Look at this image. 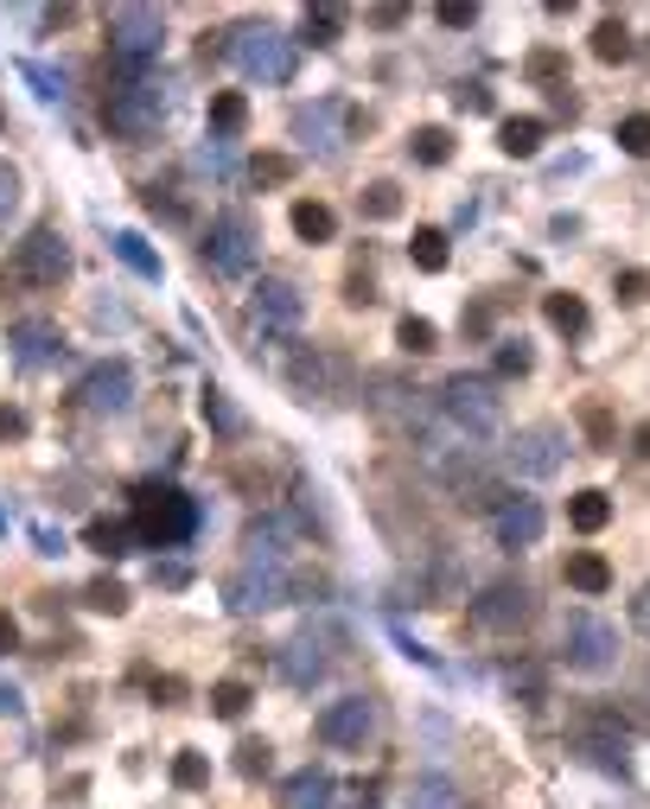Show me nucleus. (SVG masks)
Returning <instances> with one entry per match:
<instances>
[{
    "label": "nucleus",
    "instance_id": "1",
    "mask_svg": "<svg viewBox=\"0 0 650 809\" xmlns=\"http://www.w3.org/2000/svg\"><path fill=\"white\" fill-rule=\"evenodd\" d=\"M134 535L147 549H179L198 535V498H185L173 484H134Z\"/></svg>",
    "mask_w": 650,
    "mask_h": 809
},
{
    "label": "nucleus",
    "instance_id": "2",
    "mask_svg": "<svg viewBox=\"0 0 650 809\" xmlns=\"http://www.w3.org/2000/svg\"><path fill=\"white\" fill-rule=\"evenodd\" d=\"M441 421L460 433V440L478 447V440L497 433V421H504V396H497V382L492 377H466V370H460V377H446L441 382Z\"/></svg>",
    "mask_w": 650,
    "mask_h": 809
},
{
    "label": "nucleus",
    "instance_id": "3",
    "mask_svg": "<svg viewBox=\"0 0 650 809\" xmlns=\"http://www.w3.org/2000/svg\"><path fill=\"white\" fill-rule=\"evenodd\" d=\"M159 115H166V90H159L154 71H141V76L122 71V83L103 96V127L122 134V141H147L159 127Z\"/></svg>",
    "mask_w": 650,
    "mask_h": 809
},
{
    "label": "nucleus",
    "instance_id": "4",
    "mask_svg": "<svg viewBox=\"0 0 650 809\" xmlns=\"http://www.w3.org/2000/svg\"><path fill=\"white\" fill-rule=\"evenodd\" d=\"M561 657H568L574 676H612L619 669V625H606L599 612H568Z\"/></svg>",
    "mask_w": 650,
    "mask_h": 809
},
{
    "label": "nucleus",
    "instance_id": "5",
    "mask_svg": "<svg viewBox=\"0 0 650 809\" xmlns=\"http://www.w3.org/2000/svg\"><path fill=\"white\" fill-rule=\"evenodd\" d=\"M159 45H166V20H159L154 7H115L109 13V51H115V64L128 76L154 71Z\"/></svg>",
    "mask_w": 650,
    "mask_h": 809
},
{
    "label": "nucleus",
    "instance_id": "6",
    "mask_svg": "<svg viewBox=\"0 0 650 809\" xmlns=\"http://www.w3.org/2000/svg\"><path fill=\"white\" fill-rule=\"evenodd\" d=\"M256 255H261V229L249 211H217L205 229V262L217 268L224 280H243L249 268H256Z\"/></svg>",
    "mask_w": 650,
    "mask_h": 809
},
{
    "label": "nucleus",
    "instance_id": "7",
    "mask_svg": "<svg viewBox=\"0 0 650 809\" xmlns=\"http://www.w3.org/2000/svg\"><path fill=\"white\" fill-rule=\"evenodd\" d=\"M230 58H236V71L256 76V83H287L293 64H300L293 39L275 32V25H243V32H230Z\"/></svg>",
    "mask_w": 650,
    "mask_h": 809
},
{
    "label": "nucleus",
    "instance_id": "8",
    "mask_svg": "<svg viewBox=\"0 0 650 809\" xmlns=\"http://www.w3.org/2000/svg\"><path fill=\"white\" fill-rule=\"evenodd\" d=\"M293 600V581L287 567H261V561H243L230 581H224V606L230 612H268V606H287Z\"/></svg>",
    "mask_w": 650,
    "mask_h": 809
},
{
    "label": "nucleus",
    "instance_id": "9",
    "mask_svg": "<svg viewBox=\"0 0 650 809\" xmlns=\"http://www.w3.org/2000/svg\"><path fill=\"white\" fill-rule=\"evenodd\" d=\"M504 465L517 472V479H555L561 465H568V433L561 428H523L517 440H510V453H504Z\"/></svg>",
    "mask_w": 650,
    "mask_h": 809
},
{
    "label": "nucleus",
    "instance_id": "10",
    "mask_svg": "<svg viewBox=\"0 0 650 809\" xmlns=\"http://www.w3.org/2000/svg\"><path fill=\"white\" fill-rule=\"evenodd\" d=\"M472 618H478L485 632L510 637V632H523V625L536 618V593H529L523 581H492L478 600H472Z\"/></svg>",
    "mask_w": 650,
    "mask_h": 809
},
{
    "label": "nucleus",
    "instance_id": "11",
    "mask_svg": "<svg viewBox=\"0 0 650 809\" xmlns=\"http://www.w3.org/2000/svg\"><path fill=\"white\" fill-rule=\"evenodd\" d=\"M376 734V702L370 695H344L319 714V739L339 746V752H364V739Z\"/></svg>",
    "mask_w": 650,
    "mask_h": 809
},
{
    "label": "nucleus",
    "instance_id": "12",
    "mask_svg": "<svg viewBox=\"0 0 650 809\" xmlns=\"http://www.w3.org/2000/svg\"><path fill=\"white\" fill-rule=\"evenodd\" d=\"M287 382H293L300 402H312V396H344L351 389V363L339 351H300L287 363Z\"/></svg>",
    "mask_w": 650,
    "mask_h": 809
},
{
    "label": "nucleus",
    "instance_id": "13",
    "mask_svg": "<svg viewBox=\"0 0 650 809\" xmlns=\"http://www.w3.org/2000/svg\"><path fill=\"white\" fill-rule=\"evenodd\" d=\"M13 268H20V280H32V287H58V280L71 275V243H64L58 229H32L27 243H20V255H13Z\"/></svg>",
    "mask_w": 650,
    "mask_h": 809
},
{
    "label": "nucleus",
    "instance_id": "14",
    "mask_svg": "<svg viewBox=\"0 0 650 809\" xmlns=\"http://www.w3.org/2000/svg\"><path fill=\"white\" fill-rule=\"evenodd\" d=\"M78 396H83L90 414H122V408L134 402V363H128V357H103V363L83 377Z\"/></svg>",
    "mask_w": 650,
    "mask_h": 809
},
{
    "label": "nucleus",
    "instance_id": "15",
    "mask_svg": "<svg viewBox=\"0 0 650 809\" xmlns=\"http://www.w3.org/2000/svg\"><path fill=\"white\" fill-rule=\"evenodd\" d=\"M492 530H497V549H536L548 530V516L536 498H504V504L492 510Z\"/></svg>",
    "mask_w": 650,
    "mask_h": 809
},
{
    "label": "nucleus",
    "instance_id": "16",
    "mask_svg": "<svg viewBox=\"0 0 650 809\" xmlns=\"http://www.w3.org/2000/svg\"><path fill=\"white\" fill-rule=\"evenodd\" d=\"M7 345H13V357H20L27 370H58V363H64V338H58V326H45V319L7 326Z\"/></svg>",
    "mask_w": 650,
    "mask_h": 809
},
{
    "label": "nucleus",
    "instance_id": "17",
    "mask_svg": "<svg viewBox=\"0 0 650 809\" xmlns=\"http://www.w3.org/2000/svg\"><path fill=\"white\" fill-rule=\"evenodd\" d=\"M300 313H307V300H300V287L293 280H261L256 287V326L261 331H293L300 326Z\"/></svg>",
    "mask_w": 650,
    "mask_h": 809
},
{
    "label": "nucleus",
    "instance_id": "18",
    "mask_svg": "<svg viewBox=\"0 0 650 809\" xmlns=\"http://www.w3.org/2000/svg\"><path fill=\"white\" fill-rule=\"evenodd\" d=\"M326 669H332V657H326V651L312 644V632H307V637H293V644H281V676H287L293 688H312L319 676H326Z\"/></svg>",
    "mask_w": 650,
    "mask_h": 809
},
{
    "label": "nucleus",
    "instance_id": "19",
    "mask_svg": "<svg viewBox=\"0 0 650 809\" xmlns=\"http://www.w3.org/2000/svg\"><path fill=\"white\" fill-rule=\"evenodd\" d=\"M332 771H319V765H307V771H293L281 785V809H332Z\"/></svg>",
    "mask_w": 650,
    "mask_h": 809
},
{
    "label": "nucleus",
    "instance_id": "20",
    "mask_svg": "<svg viewBox=\"0 0 650 809\" xmlns=\"http://www.w3.org/2000/svg\"><path fill=\"white\" fill-rule=\"evenodd\" d=\"M83 542H90L103 561H122V555H134L141 535H134V523H122V516H96V523L83 530Z\"/></svg>",
    "mask_w": 650,
    "mask_h": 809
},
{
    "label": "nucleus",
    "instance_id": "21",
    "mask_svg": "<svg viewBox=\"0 0 650 809\" xmlns=\"http://www.w3.org/2000/svg\"><path fill=\"white\" fill-rule=\"evenodd\" d=\"M568 586L574 593H587V600H599V593L612 586V561L594 555V549H574L568 555Z\"/></svg>",
    "mask_w": 650,
    "mask_h": 809
},
{
    "label": "nucleus",
    "instance_id": "22",
    "mask_svg": "<svg viewBox=\"0 0 650 809\" xmlns=\"http://www.w3.org/2000/svg\"><path fill=\"white\" fill-rule=\"evenodd\" d=\"M198 408H205V421H210V433H224V440H243L249 433V421H243V408L217 389V382H205V396H198Z\"/></svg>",
    "mask_w": 650,
    "mask_h": 809
},
{
    "label": "nucleus",
    "instance_id": "23",
    "mask_svg": "<svg viewBox=\"0 0 650 809\" xmlns=\"http://www.w3.org/2000/svg\"><path fill=\"white\" fill-rule=\"evenodd\" d=\"M543 134L548 127L536 122V115H504V122H497V147L510 153V160H529V153L543 147Z\"/></svg>",
    "mask_w": 650,
    "mask_h": 809
},
{
    "label": "nucleus",
    "instance_id": "24",
    "mask_svg": "<svg viewBox=\"0 0 650 809\" xmlns=\"http://www.w3.org/2000/svg\"><path fill=\"white\" fill-rule=\"evenodd\" d=\"M293 236H300V243H332V236H339V217H332V204L300 198V204H293Z\"/></svg>",
    "mask_w": 650,
    "mask_h": 809
},
{
    "label": "nucleus",
    "instance_id": "25",
    "mask_svg": "<svg viewBox=\"0 0 650 809\" xmlns=\"http://www.w3.org/2000/svg\"><path fill=\"white\" fill-rule=\"evenodd\" d=\"M568 523L580 535H599L606 523H612V498H606V491H574V498H568Z\"/></svg>",
    "mask_w": 650,
    "mask_h": 809
},
{
    "label": "nucleus",
    "instance_id": "26",
    "mask_svg": "<svg viewBox=\"0 0 650 809\" xmlns=\"http://www.w3.org/2000/svg\"><path fill=\"white\" fill-rule=\"evenodd\" d=\"M243 127H249V102H243V90H217V96H210V134L230 141V134H243Z\"/></svg>",
    "mask_w": 650,
    "mask_h": 809
},
{
    "label": "nucleus",
    "instance_id": "27",
    "mask_svg": "<svg viewBox=\"0 0 650 809\" xmlns=\"http://www.w3.org/2000/svg\"><path fill=\"white\" fill-rule=\"evenodd\" d=\"M109 249L122 255L141 280H159V255L147 249V236H141V229H115V236H109Z\"/></svg>",
    "mask_w": 650,
    "mask_h": 809
},
{
    "label": "nucleus",
    "instance_id": "28",
    "mask_svg": "<svg viewBox=\"0 0 650 809\" xmlns=\"http://www.w3.org/2000/svg\"><path fill=\"white\" fill-rule=\"evenodd\" d=\"M543 313H548V326L568 331V338H580V331H587V300H580V294H548Z\"/></svg>",
    "mask_w": 650,
    "mask_h": 809
},
{
    "label": "nucleus",
    "instance_id": "29",
    "mask_svg": "<svg viewBox=\"0 0 650 809\" xmlns=\"http://www.w3.org/2000/svg\"><path fill=\"white\" fill-rule=\"evenodd\" d=\"M594 58H599V64H625V58H631V25H625V20H599L594 25Z\"/></svg>",
    "mask_w": 650,
    "mask_h": 809
},
{
    "label": "nucleus",
    "instance_id": "30",
    "mask_svg": "<svg viewBox=\"0 0 650 809\" xmlns=\"http://www.w3.org/2000/svg\"><path fill=\"white\" fill-rule=\"evenodd\" d=\"M332 122H339V102H312V109H300V115H293V127H300V134H319V153H339Z\"/></svg>",
    "mask_w": 650,
    "mask_h": 809
},
{
    "label": "nucleus",
    "instance_id": "31",
    "mask_svg": "<svg viewBox=\"0 0 650 809\" xmlns=\"http://www.w3.org/2000/svg\"><path fill=\"white\" fill-rule=\"evenodd\" d=\"M409 262H415L421 275H441V268H446V229H415Z\"/></svg>",
    "mask_w": 650,
    "mask_h": 809
},
{
    "label": "nucleus",
    "instance_id": "32",
    "mask_svg": "<svg viewBox=\"0 0 650 809\" xmlns=\"http://www.w3.org/2000/svg\"><path fill=\"white\" fill-rule=\"evenodd\" d=\"M249 702H256V695H249V683H236V676H224V683L210 688V714H217V720H243Z\"/></svg>",
    "mask_w": 650,
    "mask_h": 809
},
{
    "label": "nucleus",
    "instance_id": "33",
    "mask_svg": "<svg viewBox=\"0 0 650 809\" xmlns=\"http://www.w3.org/2000/svg\"><path fill=\"white\" fill-rule=\"evenodd\" d=\"M409 153H415L421 166H446V160H453V134H446V127H415Z\"/></svg>",
    "mask_w": 650,
    "mask_h": 809
},
{
    "label": "nucleus",
    "instance_id": "34",
    "mask_svg": "<svg viewBox=\"0 0 650 809\" xmlns=\"http://www.w3.org/2000/svg\"><path fill=\"white\" fill-rule=\"evenodd\" d=\"M395 345H402L409 357H427L434 345H441V331H434V319H415V313H409V319L395 326Z\"/></svg>",
    "mask_w": 650,
    "mask_h": 809
},
{
    "label": "nucleus",
    "instance_id": "35",
    "mask_svg": "<svg viewBox=\"0 0 650 809\" xmlns=\"http://www.w3.org/2000/svg\"><path fill=\"white\" fill-rule=\"evenodd\" d=\"M453 803H460L453 778H441V771H421L415 778V809H453Z\"/></svg>",
    "mask_w": 650,
    "mask_h": 809
},
{
    "label": "nucleus",
    "instance_id": "36",
    "mask_svg": "<svg viewBox=\"0 0 650 809\" xmlns=\"http://www.w3.org/2000/svg\"><path fill=\"white\" fill-rule=\"evenodd\" d=\"M523 71L536 76V83H548V90H561V83H568V58H561L555 45H543V51H529V64H523Z\"/></svg>",
    "mask_w": 650,
    "mask_h": 809
},
{
    "label": "nucleus",
    "instance_id": "37",
    "mask_svg": "<svg viewBox=\"0 0 650 809\" xmlns=\"http://www.w3.org/2000/svg\"><path fill=\"white\" fill-rule=\"evenodd\" d=\"M83 600H90V612L122 618V612H128V586H122V581H90V586H83Z\"/></svg>",
    "mask_w": 650,
    "mask_h": 809
},
{
    "label": "nucleus",
    "instance_id": "38",
    "mask_svg": "<svg viewBox=\"0 0 650 809\" xmlns=\"http://www.w3.org/2000/svg\"><path fill=\"white\" fill-rule=\"evenodd\" d=\"M287 178H293V160H287V153H256V160H249V185H261V192H268V185H287Z\"/></svg>",
    "mask_w": 650,
    "mask_h": 809
},
{
    "label": "nucleus",
    "instance_id": "39",
    "mask_svg": "<svg viewBox=\"0 0 650 809\" xmlns=\"http://www.w3.org/2000/svg\"><path fill=\"white\" fill-rule=\"evenodd\" d=\"M339 32H344L339 7H307V39L312 45H339Z\"/></svg>",
    "mask_w": 650,
    "mask_h": 809
},
{
    "label": "nucleus",
    "instance_id": "40",
    "mask_svg": "<svg viewBox=\"0 0 650 809\" xmlns=\"http://www.w3.org/2000/svg\"><path fill=\"white\" fill-rule=\"evenodd\" d=\"M395 211H402V192H395L390 178H376V185H364V217H376V224H390Z\"/></svg>",
    "mask_w": 650,
    "mask_h": 809
},
{
    "label": "nucleus",
    "instance_id": "41",
    "mask_svg": "<svg viewBox=\"0 0 650 809\" xmlns=\"http://www.w3.org/2000/svg\"><path fill=\"white\" fill-rule=\"evenodd\" d=\"M268 765H275V746H268V739H243V746H236V771H243V778H268Z\"/></svg>",
    "mask_w": 650,
    "mask_h": 809
},
{
    "label": "nucleus",
    "instance_id": "42",
    "mask_svg": "<svg viewBox=\"0 0 650 809\" xmlns=\"http://www.w3.org/2000/svg\"><path fill=\"white\" fill-rule=\"evenodd\" d=\"M173 785H179V790H205L210 785V759H205V752H179V759H173Z\"/></svg>",
    "mask_w": 650,
    "mask_h": 809
},
{
    "label": "nucleus",
    "instance_id": "43",
    "mask_svg": "<svg viewBox=\"0 0 650 809\" xmlns=\"http://www.w3.org/2000/svg\"><path fill=\"white\" fill-rule=\"evenodd\" d=\"M619 153L650 160V115H625V122H619Z\"/></svg>",
    "mask_w": 650,
    "mask_h": 809
},
{
    "label": "nucleus",
    "instance_id": "44",
    "mask_svg": "<svg viewBox=\"0 0 650 809\" xmlns=\"http://www.w3.org/2000/svg\"><path fill=\"white\" fill-rule=\"evenodd\" d=\"M536 357H529V345L523 338H497V377H523Z\"/></svg>",
    "mask_w": 650,
    "mask_h": 809
},
{
    "label": "nucleus",
    "instance_id": "45",
    "mask_svg": "<svg viewBox=\"0 0 650 809\" xmlns=\"http://www.w3.org/2000/svg\"><path fill=\"white\" fill-rule=\"evenodd\" d=\"M13 211H20V173L0 160V229H7V217H13Z\"/></svg>",
    "mask_w": 650,
    "mask_h": 809
},
{
    "label": "nucleus",
    "instance_id": "46",
    "mask_svg": "<svg viewBox=\"0 0 650 809\" xmlns=\"http://www.w3.org/2000/svg\"><path fill=\"white\" fill-rule=\"evenodd\" d=\"M619 300L625 306H644L650 300V275H644V268H625V275H619Z\"/></svg>",
    "mask_w": 650,
    "mask_h": 809
},
{
    "label": "nucleus",
    "instance_id": "47",
    "mask_svg": "<svg viewBox=\"0 0 650 809\" xmlns=\"http://www.w3.org/2000/svg\"><path fill=\"white\" fill-rule=\"evenodd\" d=\"M580 421H587V433H594L599 447H612V414H606L599 402H587V408H580Z\"/></svg>",
    "mask_w": 650,
    "mask_h": 809
},
{
    "label": "nucleus",
    "instance_id": "48",
    "mask_svg": "<svg viewBox=\"0 0 650 809\" xmlns=\"http://www.w3.org/2000/svg\"><path fill=\"white\" fill-rule=\"evenodd\" d=\"M434 13H441V25H472V20H478V7H472V0H441Z\"/></svg>",
    "mask_w": 650,
    "mask_h": 809
},
{
    "label": "nucleus",
    "instance_id": "49",
    "mask_svg": "<svg viewBox=\"0 0 650 809\" xmlns=\"http://www.w3.org/2000/svg\"><path fill=\"white\" fill-rule=\"evenodd\" d=\"M27 76L39 83V96H45V102H64V83H58V76L45 71V64H27Z\"/></svg>",
    "mask_w": 650,
    "mask_h": 809
},
{
    "label": "nucleus",
    "instance_id": "50",
    "mask_svg": "<svg viewBox=\"0 0 650 809\" xmlns=\"http://www.w3.org/2000/svg\"><path fill=\"white\" fill-rule=\"evenodd\" d=\"M460 109L485 115V109H492V90H485V83H466V90H460Z\"/></svg>",
    "mask_w": 650,
    "mask_h": 809
},
{
    "label": "nucleus",
    "instance_id": "51",
    "mask_svg": "<svg viewBox=\"0 0 650 809\" xmlns=\"http://www.w3.org/2000/svg\"><path fill=\"white\" fill-rule=\"evenodd\" d=\"M344 300H351V306H370V300H376L370 275H351V280H344Z\"/></svg>",
    "mask_w": 650,
    "mask_h": 809
},
{
    "label": "nucleus",
    "instance_id": "52",
    "mask_svg": "<svg viewBox=\"0 0 650 809\" xmlns=\"http://www.w3.org/2000/svg\"><path fill=\"white\" fill-rule=\"evenodd\" d=\"M631 625H638V632L650 637V581L638 586V600H631Z\"/></svg>",
    "mask_w": 650,
    "mask_h": 809
},
{
    "label": "nucleus",
    "instance_id": "53",
    "mask_svg": "<svg viewBox=\"0 0 650 809\" xmlns=\"http://www.w3.org/2000/svg\"><path fill=\"white\" fill-rule=\"evenodd\" d=\"M27 433V414L20 408H0V440H20Z\"/></svg>",
    "mask_w": 650,
    "mask_h": 809
},
{
    "label": "nucleus",
    "instance_id": "54",
    "mask_svg": "<svg viewBox=\"0 0 650 809\" xmlns=\"http://www.w3.org/2000/svg\"><path fill=\"white\" fill-rule=\"evenodd\" d=\"M7 651H20V625H13V612H0V657Z\"/></svg>",
    "mask_w": 650,
    "mask_h": 809
},
{
    "label": "nucleus",
    "instance_id": "55",
    "mask_svg": "<svg viewBox=\"0 0 650 809\" xmlns=\"http://www.w3.org/2000/svg\"><path fill=\"white\" fill-rule=\"evenodd\" d=\"M466 331H472V338H485V331H492V306H472V313H466Z\"/></svg>",
    "mask_w": 650,
    "mask_h": 809
},
{
    "label": "nucleus",
    "instance_id": "56",
    "mask_svg": "<svg viewBox=\"0 0 650 809\" xmlns=\"http://www.w3.org/2000/svg\"><path fill=\"white\" fill-rule=\"evenodd\" d=\"M631 453L650 459V421H638V433H631Z\"/></svg>",
    "mask_w": 650,
    "mask_h": 809
},
{
    "label": "nucleus",
    "instance_id": "57",
    "mask_svg": "<svg viewBox=\"0 0 650 809\" xmlns=\"http://www.w3.org/2000/svg\"><path fill=\"white\" fill-rule=\"evenodd\" d=\"M364 809H376V803H364Z\"/></svg>",
    "mask_w": 650,
    "mask_h": 809
}]
</instances>
